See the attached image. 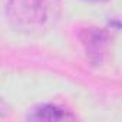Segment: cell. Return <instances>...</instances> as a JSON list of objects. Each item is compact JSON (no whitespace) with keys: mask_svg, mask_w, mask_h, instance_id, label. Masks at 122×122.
<instances>
[{"mask_svg":"<svg viewBox=\"0 0 122 122\" xmlns=\"http://www.w3.org/2000/svg\"><path fill=\"white\" fill-rule=\"evenodd\" d=\"M30 121H73L75 115L65 108L55 105V103H43L32 109L27 116Z\"/></svg>","mask_w":122,"mask_h":122,"instance_id":"3957f363","label":"cell"},{"mask_svg":"<svg viewBox=\"0 0 122 122\" xmlns=\"http://www.w3.org/2000/svg\"><path fill=\"white\" fill-rule=\"evenodd\" d=\"M79 37L82 40V45L85 46L89 60L92 63H101L109 43V33L105 29L89 27L82 30Z\"/></svg>","mask_w":122,"mask_h":122,"instance_id":"7a4b0ae2","label":"cell"},{"mask_svg":"<svg viewBox=\"0 0 122 122\" xmlns=\"http://www.w3.org/2000/svg\"><path fill=\"white\" fill-rule=\"evenodd\" d=\"M85 2H106V0H85Z\"/></svg>","mask_w":122,"mask_h":122,"instance_id":"277c9868","label":"cell"},{"mask_svg":"<svg viewBox=\"0 0 122 122\" xmlns=\"http://www.w3.org/2000/svg\"><path fill=\"white\" fill-rule=\"evenodd\" d=\"M6 16L16 29L33 32L40 29L47 20V6L45 0H10Z\"/></svg>","mask_w":122,"mask_h":122,"instance_id":"6da1fadb","label":"cell"}]
</instances>
